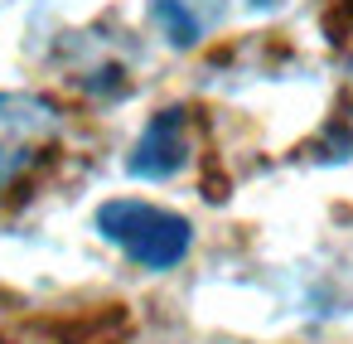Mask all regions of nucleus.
Instances as JSON below:
<instances>
[{
	"instance_id": "obj_4",
	"label": "nucleus",
	"mask_w": 353,
	"mask_h": 344,
	"mask_svg": "<svg viewBox=\"0 0 353 344\" xmlns=\"http://www.w3.org/2000/svg\"><path fill=\"white\" fill-rule=\"evenodd\" d=\"M150 25L174 44V49H194L208 30H213V20H218V10L208 6V0H150Z\"/></svg>"
},
{
	"instance_id": "obj_3",
	"label": "nucleus",
	"mask_w": 353,
	"mask_h": 344,
	"mask_svg": "<svg viewBox=\"0 0 353 344\" xmlns=\"http://www.w3.org/2000/svg\"><path fill=\"white\" fill-rule=\"evenodd\" d=\"M184 160H189L184 117H179V112H160V117L141 131V141H136L126 170H131L136 180H170V175L184 170Z\"/></svg>"
},
{
	"instance_id": "obj_2",
	"label": "nucleus",
	"mask_w": 353,
	"mask_h": 344,
	"mask_svg": "<svg viewBox=\"0 0 353 344\" xmlns=\"http://www.w3.org/2000/svg\"><path fill=\"white\" fill-rule=\"evenodd\" d=\"M59 136V112L30 93H0V189L20 180Z\"/></svg>"
},
{
	"instance_id": "obj_1",
	"label": "nucleus",
	"mask_w": 353,
	"mask_h": 344,
	"mask_svg": "<svg viewBox=\"0 0 353 344\" xmlns=\"http://www.w3.org/2000/svg\"><path fill=\"white\" fill-rule=\"evenodd\" d=\"M97 233L145 271H174L194 247V223L145 199H107L97 209Z\"/></svg>"
}]
</instances>
